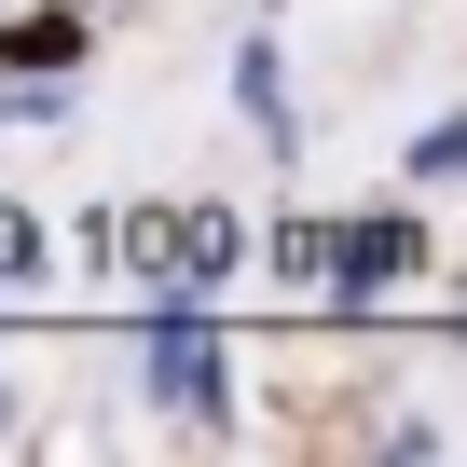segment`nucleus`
<instances>
[{
  "label": "nucleus",
  "mask_w": 467,
  "mask_h": 467,
  "mask_svg": "<svg viewBox=\"0 0 467 467\" xmlns=\"http://www.w3.org/2000/svg\"><path fill=\"white\" fill-rule=\"evenodd\" d=\"M151 399L165 412H220V330L206 317H165L151 330Z\"/></svg>",
  "instance_id": "nucleus-1"
},
{
  "label": "nucleus",
  "mask_w": 467,
  "mask_h": 467,
  "mask_svg": "<svg viewBox=\"0 0 467 467\" xmlns=\"http://www.w3.org/2000/svg\"><path fill=\"white\" fill-rule=\"evenodd\" d=\"M83 56V28L69 15H42V28H0V69H69Z\"/></svg>",
  "instance_id": "nucleus-2"
},
{
  "label": "nucleus",
  "mask_w": 467,
  "mask_h": 467,
  "mask_svg": "<svg viewBox=\"0 0 467 467\" xmlns=\"http://www.w3.org/2000/svg\"><path fill=\"white\" fill-rule=\"evenodd\" d=\"M467 165V124H426V151H412V179H453Z\"/></svg>",
  "instance_id": "nucleus-3"
},
{
  "label": "nucleus",
  "mask_w": 467,
  "mask_h": 467,
  "mask_svg": "<svg viewBox=\"0 0 467 467\" xmlns=\"http://www.w3.org/2000/svg\"><path fill=\"white\" fill-rule=\"evenodd\" d=\"M28 248H42V234H28L15 206H0V289H15V275H28Z\"/></svg>",
  "instance_id": "nucleus-4"
}]
</instances>
